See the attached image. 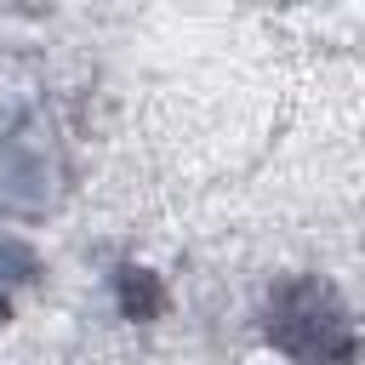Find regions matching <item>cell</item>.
<instances>
[{
  "instance_id": "cell-2",
  "label": "cell",
  "mask_w": 365,
  "mask_h": 365,
  "mask_svg": "<svg viewBox=\"0 0 365 365\" xmlns=\"http://www.w3.org/2000/svg\"><path fill=\"white\" fill-rule=\"evenodd\" d=\"M114 285H120V308H125V319H154V314L165 308V291H160V279H154L148 268L120 262Z\"/></svg>"
},
{
  "instance_id": "cell-1",
  "label": "cell",
  "mask_w": 365,
  "mask_h": 365,
  "mask_svg": "<svg viewBox=\"0 0 365 365\" xmlns=\"http://www.w3.org/2000/svg\"><path fill=\"white\" fill-rule=\"evenodd\" d=\"M268 342L297 365H354V314L319 274H291L268 291L262 308Z\"/></svg>"
}]
</instances>
